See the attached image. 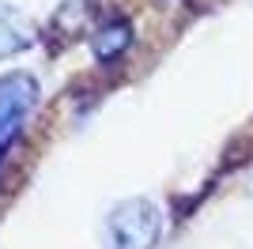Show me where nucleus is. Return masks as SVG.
Here are the masks:
<instances>
[{
  "instance_id": "obj_1",
  "label": "nucleus",
  "mask_w": 253,
  "mask_h": 249,
  "mask_svg": "<svg viewBox=\"0 0 253 249\" xmlns=\"http://www.w3.org/2000/svg\"><path fill=\"white\" fill-rule=\"evenodd\" d=\"M163 208L151 197L117 200L102 219V246L106 249H155L163 238Z\"/></svg>"
},
{
  "instance_id": "obj_3",
  "label": "nucleus",
  "mask_w": 253,
  "mask_h": 249,
  "mask_svg": "<svg viewBox=\"0 0 253 249\" xmlns=\"http://www.w3.org/2000/svg\"><path fill=\"white\" fill-rule=\"evenodd\" d=\"M132 23L121 19V15H110V19H102L91 31V53H95V61H114V57H121V53L132 45Z\"/></svg>"
},
{
  "instance_id": "obj_2",
  "label": "nucleus",
  "mask_w": 253,
  "mask_h": 249,
  "mask_svg": "<svg viewBox=\"0 0 253 249\" xmlns=\"http://www.w3.org/2000/svg\"><path fill=\"white\" fill-rule=\"evenodd\" d=\"M38 102H42V83L34 72L11 68L0 76V136L19 132V124L34 114Z\"/></svg>"
},
{
  "instance_id": "obj_4",
  "label": "nucleus",
  "mask_w": 253,
  "mask_h": 249,
  "mask_svg": "<svg viewBox=\"0 0 253 249\" xmlns=\"http://www.w3.org/2000/svg\"><path fill=\"white\" fill-rule=\"evenodd\" d=\"M34 45V27L11 4H0V61H11Z\"/></svg>"
},
{
  "instance_id": "obj_5",
  "label": "nucleus",
  "mask_w": 253,
  "mask_h": 249,
  "mask_svg": "<svg viewBox=\"0 0 253 249\" xmlns=\"http://www.w3.org/2000/svg\"><path fill=\"white\" fill-rule=\"evenodd\" d=\"M15 136V132H11ZM11 136H0V170H4V163H8V151H11Z\"/></svg>"
}]
</instances>
